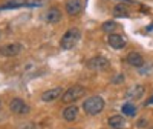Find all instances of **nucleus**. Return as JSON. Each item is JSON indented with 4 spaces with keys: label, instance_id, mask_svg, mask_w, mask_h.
Returning <instances> with one entry per match:
<instances>
[{
    "label": "nucleus",
    "instance_id": "f257e3e1",
    "mask_svg": "<svg viewBox=\"0 0 153 129\" xmlns=\"http://www.w3.org/2000/svg\"><path fill=\"white\" fill-rule=\"evenodd\" d=\"M80 37H81V31H80L78 28H69V29L65 32V35L61 37L60 48L65 49V51L72 49L76 43L80 42Z\"/></svg>",
    "mask_w": 153,
    "mask_h": 129
},
{
    "label": "nucleus",
    "instance_id": "f03ea898",
    "mask_svg": "<svg viewBox=\"0 0 153 129\" xmlns=\"http://www.w3.org/2000/svg\"><path fill=\"white\" fill-rule=\"evenodd\" d=\"M104 109V100L100 95H92L83 103V111L89 115H97Z\"/></svg>",
    "mask_w": 153,
    "mask_h": 129
},
{
    "label": "nucleus",
    "instance_id": "7ed1b4c3",
    "mask_svg": "<svg viewBox=\"0 0 153 129\" xmlns=\"http://www.w3.org/2000/svg\"><path fill=\"white\" fill-rule=\"evenodd\" d=\"M84 94H86V89L81 85H74V86H71L69 89H66V91L63 92L61 98H63L65 103H74L76 100H80Z\"/></svg>",
    "mask_w": 153,
    "mask_h": 129
},
{
    "label": "nucleus",
    "instance_id": "20e7f679",
    "mask_svg": "<svg viewBox=\"0 0 153 129\" xmlns=\"http://www.w3.org/2000/svg\"><path fill=\"white\" fill-rule=\"evenodd\" d=\"M86 66L92 71H98V72H103V71H107L109 66H110V62L103 57V56H97V57H92L91 60H87Z\"/></svg>",
    "mask_w": 153,
    "mask_h": 129
},
{
    "label": "nucleus",
    "instance_id": "39448f33",
    "mask_svg": "<svg viewBox=\"0 0 153 129\" xmlns=\"http://www.w3.org/2000/svg\"><path fill=\"white\" fill-rule=\"evenodd\" d=\"M9 109L14 112V114H17V115H26L29 111H31V108H29V105L25 100H22V98H12L11 100V103H9Z\"/></svg>",
    "mask_w": 153,
    "mask_h": 129
},
{
    "label": "nucleus",
    "instance_id": "423d86ee",
    "mask_svg": "<svg viewBox=\"0 0 153 129\" xmlns=\"http://www.w3.org/2000/svg\"><path fill=\"white\" fill-rule=\"evenodd\" d=\"M22 51V45L19 43H8V45H2L0 46V56L2 57H16L20 54Z\"/></svg>",
    "mask_w": 153,
    "mask_h": 129
},
{
    "label": "nucleus",
    "instance_id": "0eeeda50",
    "mask_svg": "<svg viewBox=\"0 0 153 129\" xmlns=\"http://www.w3.org/2000/svg\"><path fill=\"white\" fill-rule=\"evenodd\" d=\"M63 95V88L57 86V88H52V89H48L42 94V100L46 101V103H51V101H55L57 98H60Z\"/></svg>",
    "mask_w": 153,
    "mask_h": 129
},
{
    "label": "nucleus",
    "instance_id": "6e6552de",
    "mask_svg": "<svg viewBox=\"0 0 153 129\" xmlns=\"http://www.w3.org/2000/svg\"><path fill=\"white\" fill-rule=\"evenodd\" d=\"M146 92V88L143 85H135V86H130L129 89L126 91V98L129 100H138L141 98Z\"/></svg>",
    "mask_w": 153,
    "mask_h": 129
},
{
    "label": "nucleus",
    "instance_id": "1a4fd4ad",
    "mask_svg": "<svg viewBox=\"0 0 153 129\" xmlns=\"http://www.w3.org/2000/svg\"><path fill=\"white\" fill-rule=\"evenodd\" d=\"M65 8H66V12L69 16H76L83 9V2L81 0H66Z\"/></svg>",
    "mask_w": 153,
    "mask_h": 129
},
{
    "label": "nucleus",
    "instance_id": "9d476101",
    "mask_svg": "<svg viewBox=\"0 0 153 129\" xmlns=\"http://www.w3.org/2000/svg\"><path fill=\"white\" fill-rule=\"evenodd\" d=\"M107 43L110 48L113 49H123L126 46V38L120 34H109V38H107Z\"/></svg>",
    "mask_w": 153,
    "mask_h": 129
},
{
    "label": "nucleus",
    "instance_id": "9b49d317",
    "mask_svg": "<svg viewBox=\"0 0 153 129\" xmlns=\"http://www.w3.org/2000/svg\"><path fill=\"white\" fill-rule=\"evenodd\" d=\"M45 20L48 23H58L61 20V12L57 8H49L45 14Z\"/></svg>",
    "mask_w": 153,
    "mask_h": 129
},
{
    "label": "nucleus",
    "instance_id": "f8f14e48",
    "mask_svg": "<svg viewBox=\"0 0 153 129\" xmlns=\"http://www.w3.org/2000/svg\"><path fill=\"white\" fill-rule=\"evenodd\" d=\"M63 118H65L66 122H75L76 118H78V108H76L75 105L68 106L65 111H63Z\"/></svg>",
    "mask_w": 153,
    "mask_h": 129
},
{
    "label": "nucleus",
    "instance_id": "ddd939ff",
    "mask_svg": "<svg viewBox=\"0 0 153 129\" xmlns=\"http://www.w3.org/2000/svg\"><path fill=\"white\" fill-rule=\"evenodd\" d=\"M127 63H129L130 66H135V68H143L144 58L139 52H130L129 56H127Z\"/></svg>",
    "mask_w": 153,
    "mask_h": 129
},
{
    "label": "nucleus",
    "instance_id": "4468645a",
    "mask_svg": "<svg viewBox=\"0 0 153 129\" xmlns=\"http://www.w3.org/2000/svg\"><path fill=\"white\" fill-rule=\"evenodd\" d=\"M109 126L112 129H124L126 126V120L123 115H112L109 118Z\"/></svg>",
    "mask_w": 153,
    "mask_h": 129
},
{
    "label": "nucleus",
    "instance_id": "2eb2a0df",
    "mask_svg": "<svg viewBox=\"0 0 153 129\" xmlns=\"http://www.w3.org/2000/svg\"><path fill=\"white\" fill-rule=\"evenodd\" d=\"M130 12H129V8L126 5H115L113 8V17H129Z\"/></svg>",
    "mask_w": 153,
    "mask_h": 129
},
{
    "label": "nucleus",
    "instance_id": "dca6fc26",
    "mask_svg": "<svg viewBox=\"0 0 153 129\" xmlns=\"http://www.w3.org/2000/svg\"><path fill=\"white\" fill-rule=\"evenodd\" d=\"M118 28V25H117V22H113V20H109V22H104L103 25H101V29H103L104 32H109V34H112L115 29Z\"/></svg>",
    "mask_w": 153,
    "mask_h": 129
},
{
    "label": "nucleus",
    "instance_id": "f3484780",
    "mask_svg": "<svg viewBox=\"0 0 153 129\" xmlns=\"http://www.w3.org/2000/svg\"><path fill=\"white\" fill-rule=\"evenodd\" d=\"M123 114L129 115V117H133V115L136 114L135 105H132V103H126V105H123Z\"/></svg>",
    "mask_w": 153,
    "mask_h": 129
},
{
    "label": "nucleus",
    "instance_id": "a211bd4d",
    "mask_svg": "<svg viewBox=\"0 0 153 129\" xmlns=\"http://www.w3.org/2000/svg\"><path fill=\"white\" fill-rule=\"evenodd\" d=\"M121 82H124V74H118L113 80V83H121Z\"/></svg>",
    "mask_w": 153,
    "mask_h": 129
},
{
    "label": "nucleus",
    "instance_id": "6ab92c4d",
    "mask_svg": "<svg viewBox=\"0 0 153 129\" xmlns=\"http://www.w3.org/2000/svg\"><path fill=\"white\" fill-rule=\"evenodd\" d=\"M20 129H35V124L34 123H26V124H22Z\"/></svg>",
    "mask_w": 153,
    "mask_h": 129
},
{
    "label": "nucleus",
    "instance_id": "aec40b11",
    "mask_svg": "<svg viewBox=\"0 0 153 129\" xmlns=\"http://www.w3.org/2000/svg\"><path fill=\"white\" fill-rule=\"evenodd\" d=\"M147 124V120H144V118H141L138 123H136V128H143V126H146Z\"/></svg>",
    "mask_w": 153,
    "mask_h": 129
},
{
    "label": "nucleus",
    "instance_id": "412c9836",
    "mask_svg": "<svg viewBox=\"0 0 153 129\" xmlns=\"http://www.w3.org/2000/svg\"><path fill=\"white\" fill-rule=\"evenodd\" d=\"M146 105H153V97H152V98H150V100L146 103Z\"/></svg>",
    "mask_w": 153,
    "mask_h": 129
},
{
    "label": "nucleus",
    "instance_id": "4be33fe9",
    "mask_svg": "<svg viewBox=\"0 0 153 129\" xmlns=\"http://www.w3.org/2000/svg\"><path fill=\"white\" fill-rule=\"evenodd\" d=\"M150 129H153V126H152V128H150Z\"/></svg>",
    "mask_w": 153,
    "mask_h": 129
},
{
    "label": "nucleus",
    "instance_id": "5701e85b",
    "mask_svg": "<svg viewBox=\"0 0 153 129\" xmlns=\"http://www.w3.org/2000/svg\"><path fill=\"white\" fill-rule=\"evenodd\" d=\"M71 129H74V128H71Z\"/></svg>",
    "mask_w": 153,
    "mask_h": 129
}]
</instances>
